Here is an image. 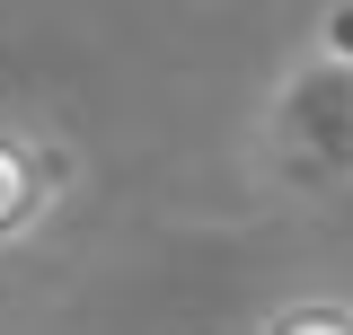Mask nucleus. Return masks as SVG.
Here are the masks:
<instances>
[{"mask_svg":"<svg viewBox=\"0 0 353 335\" xmlns=\"http://www.w3.org/2000/svg\"><path fill=\"white\" fill-rule=\"evenodd\" d=\"M265 159L292 185H353V62L309 53L265 106Z\"/></svg>","mask_w":353,"mask_h":335,"instance_id":"1","label":"nucleus"},{"mask_svg":"<svg viewBox=\"0 0 353 335\" xmlns=\"http://www.w3.org/2000/svg\"><path fill=\"white\" fill-rule=\"evenodd\" d=\"M71 176H80V159H71L44 124L0 115V247H27L44 221L62 212Z\"/></svg>","mask_w":353,"mask_h":335,"instance_id":"2","label":"nucleus"},{"mask_svg":"<svg viewBox=\"0 0 353 335\" xmlns=\"http://www.w3.org/2000/svg\"><path fill=\"white\" fill-rule=\"evenodd\" d=\"M265 327H274V335H309V327L353 335V300H283V309H274Z\"/></svg>","mask_w":353,"mask_h":335,"instance_id":"3","label":"nucleus"},{"mask_svg":"<svg viewBox=\"0 0 353 335\" xmlns=\"http://www.w3.org/2000/svg\"><path fill=\"white\" fill-rule=\"evenodd\" d=\"M309 53L353 62V0H327V9H318V36H309Z\"/></svg>","mask_w":353,"mask_h":335,"instance_id":"4","label":"nucleus"}]
</instances>
